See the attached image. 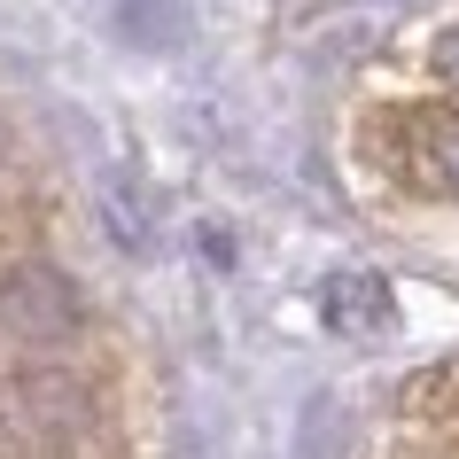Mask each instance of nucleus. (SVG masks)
Segmentation results:
<instances>
[{"label":"nucleus","instance_id":"1","mask_svg":"<svg viewBox=\"0 0 459 459\" xmlns=\"http://www.w3.org/2000/svg\"><path fill=\"white\" fill-rule=\"evenodd\" d=\"M0 327L39 342V351H63V342L86 327V304H78V289L55 265H16L0 281Z\"/></svg>","mask_w":459,"mask_h":459},{"label":"nucleus","instance_id":"2","mask_svg":"<svg viewBox=\"0 0 459 459\" xmlns=\"http://www.w3.org/2000/svg\"><path fill=\"white\" fill-rule=\"evenodd\" d=\"M319 312H327V327H335V335L374 342V335H389V327H397V296H389L382 273H335V281L319 289Z\"/></svg>","mask_w":459,"mask_h":459},{"label":"nucleus","instance_id":"3","mask_svg":"<svg viewBox=\"0 0 459 459\" xmlns=\"http://www.w3.org/2000/svg\"><path fill=\"white\" fill-rule=\"evenodd\" d=\"M405 133H412V148H405V179L459 195V101H452V109H412Z\"/></svg>","mask_w":459,"mask_h":459},{"label":"nucleus","instance_id":"4","mask_svg":"<svg viewBox=\"0 0 459 459\" xmlns=\"http://www.w3.org/2000/svg\"><path fill=\"white\" fill-rule=\"evenodd\" d=\"M436 78H444V86L459 94V24L444 31V39H436Z\"/></svg>","mask_w":459,"mask_h":459},{"label":"nucleus","instance_id":"5","mask_svg":"<svg viewBox=\"0 0 459 459\" xmlns=\"http://www.w3.org/2000/svg\"><path fill=\"white\" fill-rule=\"evenodd\" d=\"M0 171H8V133H0Z\"/></svg>","mask_w":459,"mask_h":459}]
</instances>
